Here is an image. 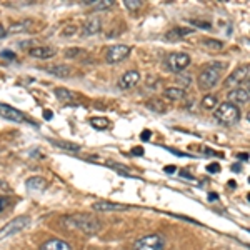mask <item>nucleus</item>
<instances>
[{
	"label": "nucleus",
	"instance_id": "f257e3e1",
	"mask_svg": "<svg viewBox=\"0 0 250 250\" xmlns=\"http://www.w3.org/2000/svg\"><path fill=\"white\" fill-rule=\"evenodd\" d=\"M62 224L70 230H79L82 233L93 235L100 230V222L95 217L87 215V214H75V215H67L62 218Z\"/></svg>",
	"mask_w": 250,
	"mask_h": 250
},
{
	"label": "nucleus",
	"instance_id": "f03ea898",
	"mask_svg": "<svg viewBox=\"0 0 250 250\" xmlns=\"http://www.w3.org/2000/svg\"><path fill=\"white\" fill-rule=\"evenodd\" d=\"M222 67H224V64H220V62H214V64L205 65L200 75H198V87L202 90H210V89L215 87L218 79H220Z\"/></svg>",
	"mask_w": 250,
	"mask_h": 250
},
{
	"label": "nucleus",
	"instance_id": "7ed1b4c3",
	"mask_svg": "<svg viewBox=\"0 0 250 250\" xmlns=\"http://www.w3.org/2000/svg\"><path fill=\"white\" fill-rule=\"evenodd\" d=\"M215 119L220 124L230 125L235 124L240 119V110L237 108V105L230 104V102H222L218 104V107L215 108Z\"/></svg>",
	"mask_w": 250,
	"mask_h": 250
},
{
	"label": "nucleus",
	"instance_id": "20e7f679",
	"mask_svg": "<svg viewBox=\"0 0 250 250\" xmlns=\"http://www.w3.org/2000/svg\"><path fill=\"white\" fill-rule=\"evenodd\" d=\"M165 249V239L159 233L145 235L142 239L135 240L132 245V250H163Z\"/></svg>",
	"mask_w": 250,
	"mask_h": 250
},
{
	"label": "nucleus",
	"instance_id": "39448f33",
	"mask_svg": "<svg viewBox=\"0 0 250 250\" xmlns=\"http://www.w3.org/2000/svg\"><path fill=\"white\" fill-rule=\"evenodd\" d=\"M29 225H30V217L29 215H18L17 218L10 220L9 224L3 225V229H0V240L22 232V230L27 229Z\"/></svg>",
	"mask_w": 250,
	"mask_h": 250
},
{
	"label": "nucleus",
	"instance_id": "423d86ee",
	"mask_svg": "<svg viewBox=\"0 0 250 250\" xmlns=\"http://www.w3.org/2000/svg\"><path fill=\"white\" fill-rule=\"evenodd\" d=\"M165 65L172 72H182L183 69H187L190 65V55H187V54L183 52L170 54V55L165 58Z\"/></svg>",
	"mask_w": 250,
	"mask_h": 250
},
{
	"label": "nucleus",
	"instance_id": "0eeeda50",
	"mask_svg": "<svg viewBox=\"0 0 250 250\" xmlns=\"http://www.w3.org/2000/svg\"><path fill=\"white\" fill-rule=\"evenodd\" d=\"M128 54H130V47L128 45H112L105 52V60L108 64H119V62H122L128 57Z\"/></svg>",
	"mask_w": 250,
	"mask_h": 250
},
{
	"label": "nucleus",
	"instance_id": "6e6552de",
	"mask_svg": "<svg viewBox=\"0 0 250 250\" xmlns=\"http://www.w3.org/2000/svg\"><path fill=\"white\" fill-rule=\"evenodd\" d=\"M249 79V65H240L233 70L232 73L225 79V87H235V85H240L242 82H245Z\"/></svg>",
	"mask_w": 250,
	"mask_h": 250
},
{
	"label": "nucleus",
	"instance_id": "1a4fd4ad",
	"mask_svg": "<svg viewBox=\"0 0 250 250\" xmlns=\"http://www.w3.org/2000/svg\"><path fill=\"white\" fill-rule=\"evenodd\" d=\"M139 82H140V73L137 72V70H128V72H125L124 75L120 77L119 87L122 89V90H130Z\"/></svg>",
	"mask_w": 250,
	"mask_h": 250
},
{
	"label": "nucleus",
	"instance_id": "9d476101",
	"mask_svg": "<svg viewBox=\"0 0 250 250\" xmlns=\"http://www.w3.org/2000/svg\"><path fill=\"white\" fill-rule=\"evenodd\" d=\"M0 115L7 120H12V122H25V117H23L22 112H18L17 108H12L10 105L0 104Z\"/></svg>",
	"mask_w": 250,
	"mask_h": 250
},
{
	"label": "nucleus",
	"instance_id": "9b49d317",
	"mask_svg": "<svg viewBox=\"0 0 250 250\" xmlns=\"http://www.w3.org/2000/svg\"><path fill=\"white\" fill-rule=\"evenodd\" d=\"M249 99H250V95H249V89L247 87H237V89H233V90H230L229 93V102L230 104H247L249 102Z\"/></svg>",
	"mask_w": 250,
	"mask_h": 250
},
{
	"label": "nucleus",
	"instance_id": "f8f14e48",
	"mask_svg": "<svg viewBox=\"0 0 250 250\" xmlns=\"http://www.w3.org/2000/svg\"><path fill=\"white\" fill-rule=\"evenodd\" d=\"M92 207L97 212H122V210H128L127 205L114 204V202H95Z\"/></svg>",
	"mask_w": 250,
	"mask_h": 250
},
{
	"label": "nucleus",
	"instance_id": "ddd939ff",
	"mask_svg": "<svg viewBox=\"0 0 250 250\" xmlns=\"http://www.w3.org/2000/svg\"><path fill=\"white\" fill-rule=\"evenodd\" d=\"M29 55L30 57H35V58H52L55 55V49L54 47H49V45H44V47H34V49L29 50Z\"/></svg>",
	"mask_w": 250,
	"mask_h": 250
},
{
	"label": "nucleus",
	"instance_id": "4468645a",
	"mask_svg": "<svg viewBox=\"0 0 250 250\" xmlns=\"http://www.w3.org/2000/svg\"><path fill=\"white\" fill-rule=\"evenodd\" d=\"M194 34V29H183V27H177V29H172L165 34V38L169 42H177L180 38L187 37V35Z\"/></svg>",
	"mask_w": 250,
	"mask_h": 250
},
{
	"label": "nucleus",
	"instance_id": "2eb2a0df",
	"mask_svg": "<svg viewBox=\"0 0 250 250\" xmlns=\"http://www.w3.org/2000/svg\"><path fill=\"white\" fill-rule=\"evenodd\" d=\"M40 250H72V247H70L67 242L60 239H50L42 245Z\"/></svg>",
	"mask_w": 250,
	"mask_h": 250
},
{
	"label": "nucleus",
	"instance_id": "dca6fc26",
	"mask_svg": "<svg viewBox=\"0 0 250 250\" xmlns=\"http://www.w3.org/2000/svg\"><path fill=\"white\" fill-rule=\"evenodd\" d=\"M100 27H102V23H100V18L92 17V18H89V20L84 23V29H82V32H84V35H93V34L99 32Z\"/></svg>",
	"mask_w": 250,
	"mask_h": 250
},
{
	"label": "nucleus",
	"instance_id": "f3484780",
	"mask_svg": "<svg viewBox=\"0 0 250 250\" xmlns=\"http://www.w3.org/2000/svg\"><path fill=\"white\" fill-rule=\"evenodd\" d=\"M47 72L54 77H58V79H65V77L70 75V67H67V65H52V67H47Z\"/></svg>",
	"mask_w": 250,
	"mask_h": 250
},
{
	"label": "nucleus",
	"instance_id": "a211bd4d",
	"mask_svg": "<svg viewBox=\"0 0 250 250\" xmlns=\"http://www.w3.org/2000/svg\"><path fill=\"white\" fill-rule=\"evenodd\" d=\"M27 189L29 190H35V192H42V190H45L47 187V182L44 180L42 177H32L27 180Z\"/></svg>",
	"mask_w": 250,
	"mask_h": 250
},
{
	"label": "nucleus",
	"instance_id": "6ab92c4d",
	"mask_svg": "<svg viewBox=\"0 0 250 250\" xmlns=\"http://www.w3.org/2000/svg\"><path fill=\"white\" fill-rule=\"evenodd\" d=\"M163 95H165L169 100H180L182 97L185 95V90H183L182 87H169V89H165Z\"/></svg>",
	"mask_w": 250,
	"mask_h": 250
},
{
	"label": "nucleus",
	"instance_id": "aec40b11",
	"mask_svg": "<svg viewBox=\"0 0 250 250\" xmlns=\"http://www.w3.org/2000/svg\"><path fill=\"white\" fill-rule=\"evenodd\" d=\"M55 97L58 100H62V102H72V100H75V93L70 92L69 89H64V87L55 89Z\"/></svg>",
	"mask_w": 250,
	"mask_h": 250
},
{
	"label": "nucleus",
	"instance_id": "412c9836",
	"mask_svg": "<svg viewBox=\"0 0 250 250\" xmlns=\"http://www.w3.org/2000/svg\"><path fill=\"white\" fill-rule=\"evenodd\" d=\"M84 3L85 5H92L95 10H107L114 5L112 0H87V2H84Z\"/></svg>",
	"mask_w": 250,
	"mask_h": 250
},
{
	"label": "nucleus",
	"instance_id": "4be33fe9",
	"mask_svg": "<svg viewBox=\"0 0 250 250\" xmlns=\"http://www.w3.org/2000/svg\"><path fill=\"white\" fill-rule=\"evenodd\" d=\"M217 104H218L217 95H212V93L204 95V99H202V107H204L205 110H214V108H217Z\"/></svg>",
	"mask_w": 250,
	"mask_h": 250
},
{
	"label": "nucleus",
	"instance_id": "5701e85b",
	"mask_svg": "<svg viewBox=\"0 0 250 250\" xmlns=\"http://www.w3.org/2000/svg\"><path fill=\"white\" fill-rule=\"evenodd\" d=\"M50 143H54V145H57V147H62L64 150H73V152H79L80 150V147L77 145V143L62 142V140H50Z\"/></svg>",
	"mask_w": 250,
	"mask_h": 250
},
{
	"label": "nucleus",
	"instance_id": "b1692460",
	"mask_svg": "<svg viewBox=\"0 0 250 250\" xmlns=\"http://www.w3.org/2000/svg\"><path fill=\"white\" fill-rule=\"evenodd\" d=\"M147 107L150 108V110H154V112H165V104L162 102V100H157V99H152V100H148L147 102Z\"/></svg>",
	"mask_w": 250,
	"mask_h": 250
},
{
	"label": "nucleus",
	"instance_id": "393cba45",
	"mask_svg": "<svg viewBox=\"0 0 250 250\" xmlns=\"http://www.w3.org/2000/svg\"><path fill=\"white\" fill-rule=\"evenodd\" d=\"M92 127L97 130H105V128H108V120L105 117H95V119H92Z\"/></svg>",
	"mask_w": 250,
	"mask_h": 250
},
{
	"label": "nucleus",
	"instance_id": "a878e982",
	"mask_svg": "<svg viewBox=\"0 0 250 250\" xmlns=\"http://www.w3.org/2000/svg\"><path fill=\"white\" fill-rule=\"evenodd\" d=\"M125 7H127L128 10L130 12H137L140 9V7H142V2H140V0H125Z\"/></svg>",
	"mask_w": 250,
	"mask_h": 250
},
{
	"label": "nucleus",
	"instance_id": "bb28decb",
	"mask_svg": "<svg viewBox=\"0 0 250 250\" xmlns=\"http://www.w3.org/2000/svg\"><path fill=\"white\" fill-rule=\"evenodd\" d=\"M204 45L210 47V49H214V50H220L222 49V42L214 40V38H207V40H204Z\"/></svg>",
	"mask_w": 250,
	"mask_h": 250
},
{
	"label": "nucleus",
	"instance_id": "cd10ccee",
	"mask_svg": "<svg viewBox=\"0 0 250 250\" xmlns=\"http://www.w3.org/2000/svg\"><path fill=\"white\" fill-rule=\"evenodd\" d=\"M192 25L202 27V29H210V22H204V20H190Z\"/></svg>",
	"mask_w": 250,
	"mask_h": 250
},
{
	"label": "nucleus",
	"instance_id": "c85d7f7f",
	"mask_svg": "<svg viewBox=\"0 0 250 250\" xmlns=\"http://www.w3.org/2000/svg\"><path fill=\"white\" fill-rule=\"evenodd\" d=\"M9 204H10L9 198H7V197H0V212H3V210L9 207Z\"/></svg>",
	"mask_w": 250,
	"mask_h": 250
},
{
	"label": "nucleus",
	"instance_id": "c756f323",
	"mask_svg": "<svg viewBox=\"0 0 250 250\" xmlns=\"http://www.w3.org/2000/svg\"><path fill=\"white\" fill-rule=\"evenodd\" d=\"M82 50L80 49H69L67 52H65V57H69V58H73V57H77L75 54H80Z\"/></svg>",
	"mask_w": 250,
	"mask_h": 250
},
{
	"label": "nucleus",
	"instance_id": "7c9ffc66",
	"mask_svg": "<svg viewBox=\"0 0 250 250\" xmlns=\"http://www.w3.org/2000/svg\"><path fill=\"white\" fill-rule=\"evenodd\" d=\"M207 170L212 172V174H215V172H220V165H218V163H210V165L207 167Z\"/></svg>",
	"mask_w": 250,
	"mask_h": 250
},
{
	"label": "nucleus",
	"instance_id": "2f4dec72",
	"mask_svg": "<svg viewBox=\"0 0 250 250\" xmlns=\"http://www.w3.org/2000/svg\"><path fill=\"white\" fill-rule=\"evenodd\" d=\"M3 58H9V60H12V58H15V54L14 52H10V50H3L2 54H0Z\"/></svg>",
	"mask_w": 250,
	"mask_h": 250
},
{
	"label": "nucleus",
	"instance_id": "473e14b6",
	"mask_svg": "<svg viewBox=\"0 0 250 250\" xmlns=\"http://www.w3.org/2000/svg\"><path fill=\"white\" fill-rule=\"evenodd\" d=\"M75 34V27H67V30H64V35H73Z\"/></svg>",
	"mask_w": 250,
	"mask_h": 250
},
{
	"label": "nucleus",
	"instance_id": "72a5a7b5",
	"mask_svg": "<svg viewBox=\"0 0 250 250\" xmlns=\"http://www.w3.org/2000/svg\"><path fill=\"white\" fill-rule=\"evenodd\" d=\"M132 154H134V155H143V150L140 147H135L134 150H132Z\"/></svg>",
	"mask_w": 250,
	"mask_h": 250
},
{
	"label": "nucleus",
	"instance_id": "f704fd0d",
	"mask_svg": "<svg viewBox=\"0 0 250 250\" xmlns=\"http://www.w3.org/2000/svg\"><path fill=\"white\" fill-rule=\"evenodd\" d=\"M180 82H182V85H189L190 82H192V79H190V77H182Z\"/></svg>",
	"mask_w": 250,
	"mask_h": 250
},
{
	"label": "nucleus",
	"instance_id": "c9c22d12",
	"mask_svg": "<svg viewBox=\"0 0 250 250\" xmlns=\"http://www.w3.org/2000/svg\"><path fill=\"white\" fill-rule=\"evenodd\" d=\"M150 132H148V130H143L142 132V140H148V139H150Z\"/></svg>",
	"mask_w": 250,
	"mask_h": 250
},
{
	"label": "nucleus",
	"instance_id": "e433bc0d",
	"mask_svg": "<svg viewBox=\"0 0 250 250\" xmlns=\"http://www.w3.org/2000/svg\"><path fill=\"white\" fill-rule=\"evenodd\" d=\"M5 35H7V30L3 29L2 25H0V38H3V37H5Z\"/></svg>",
	"mask_w": 250,
	"mask_h": 250
},
{
	"label": "nucleus",
	"instance_id": "4c0bfd02",
	"mask_svg": "<svg viewBox=\"0 0 250 250\" xmlns=\"http://www.w3.org/2000/svg\"><path fill=\"white\" fill-rule=\"evenodd\" d=\"M239 159L240 160H249V155L247 154H239Z\"/></svg>",
	"mask_w": 250,
	"mask_h": 250
},
{
	"label": "nucleus",
	"instance_id": "58836bf2",
	"mask_svg": "<svg viewBox=\"0 0 250 250\" xmlns=\"http://www.w3.org/2000/svg\"><path fill=\"white\" fill-rule=\"evenodd\" d=\"M44 117L45 119H52V112H44Z\"/></svg>",
	"mask_w": 250,
	"mask_h": 250
},
{
	"label": "nucleus",
	"instance_id": "ea45409f",
	"mask_svg": "<svg viewBox=\"0 0 250 250\" xmlns=\"http://www.w3.org/2000/svg\"><path fill=\"white\" fill-rule=\"evenodd\" d=\"M215 198H218V197H217V194H210V195H209V200H215Z\"/></svg>",
	"mask_w": 250,
	"mask_h": 250
},
{
	"label": "nucleus",
	"instance_id": "a19ab883",
	"mask_svg": "<svg viewBox=\"0 0 250 250\" xmlns=\"http://www.w3.org/2000/svg\"><path fill=\"white\" fill-rule=\"evenodd\" d=\"M165 170H167V172H175V169H174V167H167Z\"/></svg>",
	"mask_w": 250,
	"mask_h": 250
}]
</instances>
